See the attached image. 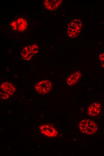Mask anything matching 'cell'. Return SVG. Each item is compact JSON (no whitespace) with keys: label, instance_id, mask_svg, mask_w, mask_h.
Here are the masks:
<instances>
[{"label":"cell","instance_id":"6da1fadb","mask_svg":"<svg viewBox=\"0 0 104 156\" xmlns=\"http://www.w3.org/2000/svg\"><path fill=\"white\" fill-rule=\"evenodd\" d=\"M79 127L82 133L87 135L95 134L98 129L97 124L89 119H84L81 121L79 124Z\"/></svg>","mask_w":104,"mask_h":156},{"label":"cell","instance_id":"7a4b0ae2","mask_svg":"<svg viewBox=\"0 0 104 156\" xmlns=\"http://www.w3.org/2000/svg\"><path fill=\"white\" fill-rule=\"evenodd\" d=\"M82 25V22L79 19H76L72 21L68 26V35L71 38L77 37L81 32Z\"/></svg>","mask_w":104,"mask_h":156},{"label":"cell","instance_id":"3957f363","mask_svg":"<svg viewBox=\"0 0 104 156\" xmlns=\"http://www.w3.org/2000/svg\"><path fill=\"white\" fill-rule=\"evenodd\" d=\"M39 51V46L34 44L25 47L22 50L21 55L22 58L26 61L30 60Z\"/></svg>","mask_w":104,"mask_h":156},{"label":"cell","instance_id":"277c9868","mask_svg":"<svg viewBox=\"0 0 104 156\" xmlns=\"http://www.w3.org/2000/svg\"><path fill=\"white\" fill-rule=\"evenodd\" d=\"M52 87L53 84L51 82L48 80H43L36 83L34 89L38 93L45 94L50 92Z\"/></svg>","mask_w":104,"mask_h":156},{"label":"cell","instance_id":"5b68a950","mask_svg":"<svg viewBox=\"0 0 104 156\" xmlns=\"http://www.w3.org/2000/svg\"><path fill=\"white\" fill-rule=\"evenodd\" d=\"M39 128L41 133L48 137H54L58 135L57 130L51 124H44L40 125Z\"/></svg>","mask_w":104,"mask_h":156},{"label":"cell","instance_id":"8992f818","mask_svg":"<svg viewBox=\"0 0 104 156\" xmlns=\"http://www.w3.org/2000/svg\"><path fill=\"white\" fill-rule=\"evenodd\" d=\"M62 0H45L43 2L45 7L49 10L57 9L61 5Z\"/></svg>","mask_w":104,"mask_h":156},{"label":"cell","instance_id":"52a82bcc","mask_svg":"<svg viewBox=\"0 0 104 156\" xmlns=\"http://www.w3.org/2000/svg\"><path fill=\"white\" fill-rule=\"evenodd\" d=\"M101 109V104L98 102L94 103L90 105L88 107V114L91 116H96L100 113Z\"/></svg>","mask_w":104,"mask_h":156},{"label":"cell","instance_id":"ba28073f","mask_svg":"<svg viewBox=\"0 0 104 156\" xmlns=\"http://www.w3.org/2000/svg\"><path fill=\"white\" fill-rule=\"evenodd\" d=\"M0 87L3 91L10 95H12L16 90L15 86L11 83L8 82L2 83Z\"/></svg>","mask_w":104,"mask_h":156},{"label":"cell","instance_id":"9c48e42d","mask_svg":"<svg viewBox=\"0 0 104 156\" xmlns=\"http://www.w3.org/2000/svg\"><path fill=\"white\" fill-rule=\"evenodd\" d=\"M80 72L77 71L68 76L67 79V82L70 86H72L77 83L81 76Z\"/></svg>","mask_w":104,"mask_h":156},{"label":"cell","instance_id":"30bf717a","mask_svg":"<svg viewBox=\"0 0 104 156\" xmlns=\"http://www.w3.org/2000/svg\"><path fill=\"white\" fill-rule=\"evenodd\" d=\"M17 30L19 32H22L26 29L27 27V20L22 18L20 17L17 20Z\"/></svg>","mask_w":104,"mask_h":156},{"label":"cell","instance_id":"8fae6325","mask_svg":"<svg viewBox=\"0 0 104 156\" xmlns=\"http://www.w3.org/2000/svg\"><path fill=\"white\" fill-rule=\"evenodd\" d=\"M9 97V95L6 92H0V98L1 99L4 100H7Z\"/></svg>","mask_w":104,"mask_h":156},{"label":"cell","instance_id":"7c38bea8","mask_svg":"<svg viewBox=\"0 0 104 156\" xmlns=\"http://www.w3.org/2000/svg\"><path fill=\"white\" fill-rule=\"evenodd\" d=\"M99 58L102 66L104 68V52L100 54L99 56Z\"/></svg>","mask_w":104,"mask_h":156},{"label":"cell","instance_id":"4fadbf2b","mask_svg":"<svg viewBox=\"0 0 104 156\" xmlns=\"http://www.w3.org/2000/svg\"><path fill=\"white\" fill-rule=\"evenodd\" d=\"M11 27L13 30H16L17 29V22L15 21H12L10 24Z\"/></svg>","mask_w":104,"mask_h":156}]
</instances>
